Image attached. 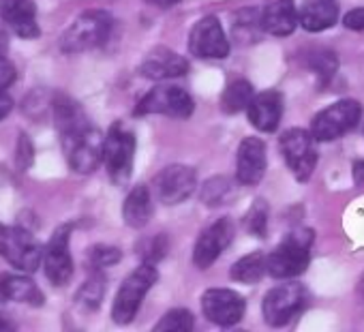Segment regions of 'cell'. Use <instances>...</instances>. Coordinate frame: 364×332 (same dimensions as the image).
<instances>
[{"label":"cell","mask_w":364,"mask_h":332,"mask_svg":"<svg viewBox=\"0 0 364 332\" xmlns=\"http://www.w3.org/2000/svg\"><path fill=\"white\" fill-rule=\"evenodd\" d=\"M114 20L103 9H90L71 22V26L60 37V50L65 54H80L103 45L109 39Z\"/></svg>","instance_id":"cell-1"},{"label":"cell","mask_w":364,"mask_h":332,"mask_svg":"<svg viewBox=\"0 0 364 332\" xmlns=\"http://www.w3.org/2000/svg\"><path fill=\"white\" fill-rule=\"evenodd\" d=\"M313 232L296 230L266 257V272L274 279H291L306 270L311 259Z\"/></svg>","instance_id":"cell-2"},{"label":"cell","mask_w":364,"mask_h":332,"mask_svg":"<svg viewBox=\"0 0 364 332\" xmlns=\"http://www.w3.org/2000/svg\"><path fill=\"white\" fill-rule=\"evenodd\" d=\"M159 281V272L154 264H146L141 262V266H137L120 285L114 304H112V319L120 326L129 323L135 319L146 294L150 291V287Z\"/></svg>","instance_id":"cell-3"},{"label":"cell","mask_w":364,"mask_h":332,"mask_svg":"<svg viewBox=\"0 0 364 332\" xmlns=\"http://www.w3.org/2000/svg\"><path fill=\"white\" fill-rule=\"evenodd\" d=\"M196 112L193 97L176 84H156L148 90L135 107V116L161 114L169 118H191Z\"/></svg>","instance_id":"cell-4"},{"label":"cell","mask_w":364,"mask_h":332,"mask_svg":"<svg viewBox=\"0 0 364 332\" xmlns=\"http://www.w3.org/2000/svg\"><path fill=\"white\" fill-rule=\"evenodd\" d=\"M135 156V137L131 131H124L118 122L112 124L101 146V163H105L107 174L114 185H124L131 178Z\"/></svg>","instance_id":"cell-5"},{"label":"cell","mask_w":364,"mask_h":332,"mask_svg":"<svg viewBox=\"0 0 364 332\" xmlns=\"http://www.w3.org/2000/svg\"><path fill=\"white\" fill-rule=\"evenodd\" d=\"M0 257L22 272H35L41 264L43 249L24 227L0 223Z\"/></svg>","instance_id":"cell-6"},{"label":"cell","mask_w":364,"mask_h":332,"mask_svg":"<svg viewBox=\"0 0 364 332\" xmlns=\"http://www.w3.org/2000/svg\"><path fill=\"white\" fill-rule=\"evenodd\" d=\"M362 118V107L353 99H343L321 109L311 122V137L317 141H330L351 131Z\"/></svg>","instance_id":"cell-7"},{"label":"cell","mask_w":364,"mask_h":332,"mask_svg":"<svg viewBox=\"0 0 364 332\" xmlns=\"http://www.w3.org/2000/svg\"><path fill=\"white\" fill-rule=\"evenodd\" d=\"M60 137H63V146H65L71 170H75L77 174H90L99 168L103 137L97 129L86 124V127H82L73 133L60 135Z\"/></svg>","instance_id":"cell-8"},{"label":"cell","mask_w":364,"mask_h":332,"mask_svg":"<svg viewBox=\"0 0 364 332\" xmlns=\"http://www.w3.org/2000/svg\"><path fill=\"white\" fill-rule=\"evenodd\" d=\"M196 187H198L196 170H191L189 165H182V163L167 165V168H163L152 181L154 196L165 206L182 204L185 200H189Z\"/></svg>","instance_id":"cell-9"},{"label":"cell","mask_w":364,"mask_h":332,"mask_svg":"<svg viewBox=\"0 0 364 332\" xmlns=\"http://www.w3.org/2000/svg\"><path fill=\"white\" fill-rule=\"evenodd\" d=\"M279 146L291 174L300 183H306L317 165V150L311 133L304 129H289L281 135Z\"/></svg>","instance_id":"cell-10"},{"label":"cell","mask_w":364,"mask_h":332,"mask_svg":"<svg viewBox=\"0 0 364 332\" xmlns=\"http://www.w3.org/2000/svg\"><path fill=\"white\" fill-rule=\"evenodd\" d=\"M306 306V289L298 283H285L270 289L264 298V319L268 326H285Z\"/></svg>","instance_id":"cell-11"},{"label":"cell","mask_w":364,"mask_h":332,"mask_svg":"<svg viewBox=\"0 0 364 332\" xmlns=\"http://www.w3.org/2000/svg\"><path fill=\"white\" fill-rule=\"evenodd\" d=\"M69 238H71V225H60L52 234L48 247L43 249L41 259H43L46 277L56 287L67 285L73 277V259L69 253Z\"/></svg>","instance_id":"cell-12"},{"label":"cell","mask_w":364,"mask_h":332,"mask_svg":"<svg viewBox=\"0 0 364 332\" xmlns=\"http://www.w3.org/2000/svg\"><path fill=\"white\" fill-rule=\"evenodd\" d=\"M189 50L198 58H225L230 54V41L221 22L215 16H206L196 22L189 35Z\"/></svg>","instance_id":"cell-13"},{"label":"cell","mask_w":364,"mask_h":332,"mask_svg":"<svg viewBox=\"0 0 364 332\" xmlns=\"http://www.w3.org/2000/svg\"><path fill=\"white\" fill-rule=\"evenodd\" d=\"M245 298L234 289H206L202 296V311L204 315L223 328L238 323L245 315Z\"/></svg>","instance_id":"cell-14"},{"label":"cell","mask_w":364,"mask_h":332,"mask_svg":"<svg viewBox=\"0 0 364 332\" xmlns=\"http://www.w3.org/2000/svg\"><path fill=\"white\" fill-rule=\"evenodd\" d=\"M234 238V225L230 219H219L215 221L208 230L202 232V236L198 238L196 242V249H193V264L200 268V270H206L210 268L219 255L230 247Z\"/></svg>","instance_id":"cell-15"},{"label":"cell","mask_w":364,"mask_h":332,"mask_svg":"<svg viewBox=\"0 0 364 332\" xmlns=\"http://www.w3.org/2000/svg\"><path fill=\"white\" fill-rule=\"evenodd\" d=\"M139 73L146 80H152V82L176 80V77H182V75L189 73V63H187L185 56H180L178 52H173V50H169L165 45H156L141 60Z\"/></svg>","instance_id":"cell-16"},{"label":"cell","mask_w":364,"mask_h":332,"mask_svg":"<svg viewBox=\"0 0 364 332\" xmlns=\"http://www.w3.org/2000/svg\"><path fill=\"white\" fill-rule=\"evenodd\" d=\"M266 174V144L259 137H245L238 146L236 178L240 185L253 187Z\"/></svg>","instance_id":"cell-17"},{"label":"cell","mask_w":364,"mask_h":332,"mask_svg":"<svg viewBox=\"0 0 364 332\" xmlns=\"http://www.w3.org/2000/svg\"><path fill=\"white\" fill-rule=\"evenodd\" d=\"M0 18L22 39H37L41 35L37 24V5L33 0H0Z\"/></svg>","instance_id":"cell-18"},{"label":"cell","mask_w":364,"mask_h":332,"mask_svg":"<svg viewBox=\"0 0 364 332\" xmlns=\"http://www.w3.org/2000/svg\"><path fill=\"white\" fill-rule=\"evenodd\" d=\"M247 116L251 124L264 133L277 131L281 116H283V99L277 90H264L259 95H253V99L247 105Z\"/></svg>","instance_id":"cell-19"},{"label":"cell","mask_w":364,"mask_h":332,"mask_svg":"<svg viewBox=\"0 0 364 332\" xmlns=\"http://www.w3.org/2000/svg\"><path fill=\"white\" fill-rule=\"evenodd\" d=\"M3 300L41 306L46 302V296L31 277L5 272V274H0V302Z\"/></svg>","instance_id":"cell-20"},{"label":"cell","mask_w":364,"mask_h":332,"mask_svg":"<svg viewBox=\"0 0 364 332\" xmlns=\"http://www.w3.org/2000/svg\"><path fill=\"white\" fill-rule=\"evenodd\" d=\"M262 28L274 37H287L298 26V9L294 0H274L259 16Z\"/></svg>","instance_id":"cell-21"},{"label":"cell","mask_w":364,"mask_h":332,"mask_svg":"<svg viewBox=\"0 0 364 332\" xmlns=\"http://www.w3.org/2000/svg\"><path fill=\"white\" fill-rule=\"evenodd\" d=\"M338 20V3L336 0H306L298 11V22L309 33H321L334 26Z\"/></svg>","instance_id":"cell-22"},{"label":"cell","mask_w":364,"mask_h":332,"mask_svg":"<svg viewBox=\"0 0 364 332\" xmlns=\"http://www.w3.org/2000/svg\"><path fill=\"white\" fill-rule=\"evenodd\" d=\"M152 217V196L150 189L146 185H137L131 189V193L124 200L122 206V219L129 227L133 230H141L144 225H148Z\"/></svg>","instance_id":"cell-23"},{"label":"cell","mask_w":364,"mask_h":332,"mask_svg":"<svg viewBox=\"0 0 364 332\" xmlns=\"http://www.w3.org/2000/svg\"><path fill=\"white\" fill-rule=\"evenodd\" d=\"M253 86L247 80H234L221 97V107L225 114H238L242 109H247L249 101L253 99Z\"/></svg>","instance_id":"cell-24"},{"label":"cell","mask_w":364,"mask_h":332,"mask_svg":"<svg viewBox=\"0 0 364 332\" xmlns=\"http://www.w3.org/2000/svg\"><path fill=\"white\" fill-rule=\"evenodd\" d=\"M105 289V277L101 274V270H92V277L77 289L75 304L84 311H95L103 302Z\"/></svg>","instance_id":"cell-25"},{"label":"cell","mask_w":364,"mask_h":332,"mask_svg":"<svg viewBox=\"0 0 364 332\" xmlns=\"http://www.w3.org/2000/svg\"><path fill=\"white\" fill-rule=\"evenodd\" d=\"M232 279L238 283H257L266 274V257L262 253H251L232 266Z\"/></svg>","instance_id":"cell-26"},{"label":"cell","mask_w":364,"mask_h":332,"mask_svg":"<svg viewBox=\"0 0 364 332\" xmlns=\"http://www.w3.org/2000/svg\"><path fill=\"white\" fill-rule=\"evenodd\" d=\"M193 319H196L193 313L187 309H171L161 317V321L154 326V330H159V332H191L196 326Z\"/></svg>","instance_id":"cell-27"},{"label":"cell","mask_w":364,"mask_h":332,"mask_svg":"<svg viewBox=\"0 0 364 332\" xmlns=\"http://www.w3.org/2000/svg\"><path fill=\"white\" fill-rule=\"evenodd\" d=\"M122 257V253L112 247V245H92L88 251H86V264L90 270H103V268H109L114 264H118Z\"/></svg>","instance_id":"cell-28"},{"label":"cell","mask_w":364,"mask_h":332,"mask_svg":"<svg viewBox=\"0 0 364 332\" xmlns=\"http://www.w3.org/2000/svg\"><path fill=\"white\" fill-rule=\"evenodd\" d=\"M245 227L249 230V234L264 238L266 230H268V206L264 200H255V204L249 208L247 217H245Z\"/></svg>","instance_id":"cell-29"},{"label":"cell","mask_w":364,"mask_h":332,"mask_svg":"<svg viewBox=\"0 0 364 332\" xmlns=\"http://www.w3.org/2000/svg\"><path fill=\"white\" fill-rule=\"evenodd\" d=\"M165 251H167V238L163 234L152 236V238L144 240L141 245H137V255H141V262L154 264V266L163 259Z\"/></svg>","instance_id":"cell-30"},{"label":"cell","mask_w":364,"mask_h":332,"mask_svg":"<svg viewBox=\"0 0 364 332\" xmlns=\"http://www.w3.org/2000/svg\"><path fill=\"white\" fill-rule=\"evenodd\" d=\"M230 193V181L223 178V176H217L213 181H208L204 185V191H202V202L208 204V206H217L225 200V196Z\"/></svg>","instance_id":"cell-31"},{"label":"cell","mask_w":364,"mask_h":332,"mask_svg":"<svg viewBox=\"0 0 364 332\" xmlns=\"http://www.w3.org/2000/svg\"><path fill=\"white\" fill-rule=\"evenodd\" d=\"M336 67H338V60H336V56H334L332 52H317L315 56H311V69H313L323 82H328V80L334 75Z\"/></svg>","instance_id":"cell-32"},{"label":"cell","mask_w":364,"mask_h":332,"mask_svg":"<svg viewBox=\"0 0 364 332\" xmlns=\"http://www.w3.org/2000/svg\"><path fill=\"white\" fill-rule=\"evenodd\" d=\"M16 159H18V168L20 170H28L33 165V159H35V150H33V141L26 133H22L18 137V152H16Z\"/></svg>","instance_id":"cell-33"},{"label":"cell","mask_w":364,"mask_h":332,"mask_svg":"<svg viewBox=\"0 0 364 332\" xmlns=\"http://www.w3.org/2000/svg\"><path fill=\"white\" fill-rule=\"evenodd\" d=\"M18 77V71L14 67V63L5 56L0 54V88H9Z\"/></svg>","instance_id":"cell-34"},{"label":"cell","mask_w":364,"mask_h":332,"mask_svg":"<svg viewBox=\"0 0 364 332\" xmlns=\"http://www.w3.org/2000/svg\"><path fill=\"white\" fill-rule=\"evenodd\" d=\"M343 24H345L349 31H364V7H358V9L349 11V14L343 18Z\"/></svg>","instance_id":"cell-35"},{"label":"cell","mask_w":364,"mask_h":332,"mask_svg":"<svg viewBox=\"0 0 364 332\" xmlns=\"http://www.w3.org/2000/svg\"><path fill=\"white\" fill-rule=\"evenodd\" d=\"M14 109V99L5 92V88H0V120L7 118Z\"/></svg>","instance_id":"cell-36"},{"label":"cell","mask_w":364,"mask_h":332,"mask_svg":"<svg viewBox=\"0 0 364 332\" xmlns=\"http://www.w3.org/2000/svg\"><path fill=\"white\" fill-rule=\"evenodd\" d=\"M351 176L358 187H364V159H355L351 165Z\"/></svg>","instance_id":"cell-37"},{"label":"cell","mask_w":364,"mask_h":332,"mask_svg":"<svg viewBox=\"0 0 364 332\" xmlns=\"http://www.w3.org/2000/svg\"><path fill=\"white\" fill-rule=\"evenodd\" d=\"M9 50V33H7V24L0 18V54H7Z\"/></svg>","instance_id":"cell-38"},{"label":"cell","mask_w":364,"mask_h":332,"mask_svg":"<svg viewBox=\"0 0 364 332\" xmlns=\"http://www.w3.org/2000/svg\"><path fill=\"white\" fill-rule=\"evenodd\" d=\"M146 3L152 5V7H159V9H169V7L178 5L180 0H146Z\"/></svg>","instance_id":"cell-39"},{"label":"cell","mask_w":364,"mask_h":332,"mask_svg":"<svg viewBox=\"0 0 364 332\" xmlns=\"http://www.w3.org/2000/svg\"><path fill=\"white\" fill-rule=\"evenodd\" d=\"M0 330H16V326L9 321V317H5L3 313H0Z\"/></svg>","instance_id":"cell-40"},{"label":"cell","mask_w":364,"mask_h":332,"mask_svg":"<svg viewBox=\"0 0 364 332\" xmlns=\"http://www.w3.org/2000/svg\"><path fill=\"white\" fill-rule=\"evenodd\" d=\"M360 291H362V296H364V277H362V281H360Z\"/></svg>","instance_id":"cell-41"}]
</instances>
